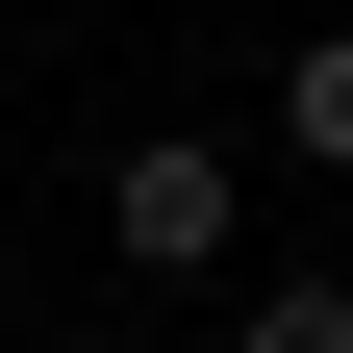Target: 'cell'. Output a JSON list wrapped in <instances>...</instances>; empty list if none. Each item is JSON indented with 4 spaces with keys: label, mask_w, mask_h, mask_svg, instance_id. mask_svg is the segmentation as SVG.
I'll return each mask as SVG.
<instances>
[{
    "label": "cell",
    "mask_w": 353,
    "mask_h": 353,
    "mask_svg": "<svg viewBox=\"0 0 353 353\" xmlns=\"http://www.w3.org/2000/svg\"><path fill=\"white\" fill-rule=\"evenodd\" d=\"M228 228H252V176L202 152V126H152V152L101 176V252H152V278H228Z\"/></svg>",
    "instance_id": "cell-1"
},
{
    "label": "cell",
    "mask_w": 353,
    "mask_h": 353,
    "mask_svg": "<svg viewBox=\"0 0 353 353\" xmlns=\"http://www.w3.org/2000/svg\"><path fill=\"white\" fill-rule=\"evenodd\" d=\"M278 152H303V176H353V26H328V51H278Z\"/></svg>",
    "instance_id": "cell-2"
},
{
    "label": "cell",
    "mask_w": 353,
    "mask_h": 353,
    "mask_svg": "<svg viewBox=\"0 0 353 353\" xmlns=\"http://www.w3.org/2000/svg\"><path fill=\"white\" fill-rule=\"evenodd\" d=\"M228 353H353V278H252V303H228Z\"/></svg>",
    "instance_id": "cell-3"
},
{
    "label": "cell",
    "mask_w": 353,
    "mask_h": 353,
    "mask_svg": "<svg viewBox=\"0 0 353 353\" xmlns=\"http://www.w3.org/2000/svg\"><path fill=\"white\" fill-rule=\"evenodd\" d=\"M0 278H26V252H0Z\"/></svg>",
    "instance_id": "cell-4"
}]
</instances>
